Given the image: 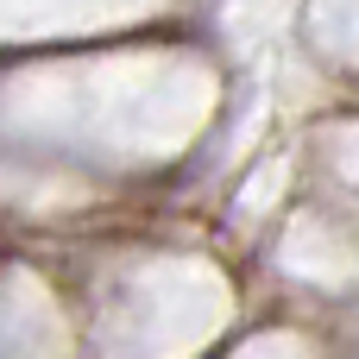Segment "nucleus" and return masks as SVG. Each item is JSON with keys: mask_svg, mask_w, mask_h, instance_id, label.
Segmentation results:
<instances>
[]
</instances>
